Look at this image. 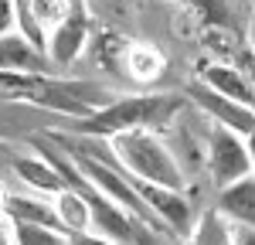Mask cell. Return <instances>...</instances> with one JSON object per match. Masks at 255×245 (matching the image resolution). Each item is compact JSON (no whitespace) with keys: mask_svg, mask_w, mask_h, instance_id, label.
Masks as SVG:
<instances>
[{"mask_svg":"<svg viewBox=\"0 0 255 245\" xmlns=\"http://www.w3.org/2000/svg\"><path fill=\"white\" fill-rule=\"evenodd\" d=\"M184 96H187V102H194L197 109L204 113V120H211L215 126L235 129V133H242V136H249V133L255 129V106H245V102H238V99H228V96L208 89L204 82H197V79L184 89Z\"/></svg>","mask_w":255,"mask_h":245,"instance_id":"obj_7","label":"cell"},{"mask_svg":"<svg viewBox=\"0 0 255 245\" xmlns=\"http://www.w3.org/2000/svg\"><path fill=\"white\" fill-rule=\"evenodd\" d=\"M245 143H249V157H252V174H255V129L245 136Z\"/></svg>","mask_w":255,"mask_h":245,"instance_id":"obj_21","label":"cell"},{"mask_svg":"<svg viewBox=\"0 0 255 245\" xmlns=\"http://www.w3.org/2000/svg\"><path fill=\"white\" fill-rule=\"evenodd\" d=\"M10 245H72V239L51 228V225H34V222H7Z\"/></svg>","mask_w":255,"mask_h":245,"instance_id":"obj_16","label":"cell"},{"mask_svg":"<svg viewBox=\"0 0 255 245\" xmlns=\"http://www.w3.org/2000/svg\"><path fill=\"white\" fill-rule=\"evenodd\" d=\"M0 245H10V232H7V225H3V215H0Z\"/></svg>","mask_w":255,"mask_h":245,"instance_id":"obj_22","label":"cell"},{"mask_svg":"<svg viewBox=\"0 0 255 245\" xmlns=\"http://www.w3.org/2000/svg\"><path fill=\"white\" fill-rule=\"evenodd\" d=\"M0 215H3L7 222H34V225L61 228L58 215H55V204H51V194H38V191L3 194V198H0Z\"/></svg>","mask_w":255,"mask_h":245,"instance_id":"obj_10","label":"cell"},{"mask_svg":"<svg viewBox=\"0 0 255 245\" xmlns=\"http://www.w3.org/2000/svg\"><path fill=\"white\" fill-rule=\"evenodd\" d=\"M14 174H17L31 191H38V194H55V191L65 187L61 177H58V170L44 160L38 150H34V157H17V160H14Z\"/></svg>","mask_w":255,"mask_h":245,"instance_id":"obj_15","label":"cell"},{"mask_svg":"<svg viewBox=\"0 0 255 245\" xmlns=\"http://www.w3.org/2000/svg\"><path fill=\"white\" fill-rule=\"evenodd\" d=\"M187 96L184 92H139V96H123V99L102 102L96 113L75 122V133L109 140L126 129H163L184 113Z\"/></svg>","mask_w":255,"mask_h":245,"instance_id":"obj_2","label":"cell"},{"mask_svg":"<svg viewBox=\"0 0 255 245\" xmlns=\"http://www.w3.org/2000/svg\"><path fill=\"white\" fill-rule=\"evenodd\" d=\"M72 245H123V242L106 239V235H96V232H79V235H72Z\"/></svg>","mask_w":255,"mask_h":245,"instance_id":"obj_18","label":"cell"},{"mask_svg":"<svg viewBox=\"0 0 255 245\" xmlns=\"http://www.w3.org/2000/svg\"><path fill=\"white\" fill-rule=\"evenodd\" d=\"M129 245H167V232H160V228H153V225H146V222H136Z\"/></svg>","mask_w":255,"mask_h":245,"instance_id":"obj_17","label":"cell"},{"mask_svg":"<svg viewBox=\"0 0 255 245\" xmlns=\"http://www.w3.org/2000/svg\"><path fill=\"white\" fill-rule=\"evenodd\" d=\"M14 31V0H0V34Z\"/></svg>","mask_w":255,"mask_h":245,"instance_id":"obj_19","label":"cell"},{"mask_svg":"<svg viewBox=\"0 0 255 245\" xmlns=\"http://www.w3.org/2000/svg\"><path fill=\"white\" fill-rule=\"evenodd\" d=\"M215 208L238 228H255V174H245L238 181L218 187Z\"/></svg>","mask_w":255,"mask_h":245,"instance_id":"obj_9","label":"cell"},{"mask_svg":"<svg viewBox=\"0 0 255 245\" xmlns=\"http://www.w3.org/2000/svg\"><path fill=\"white\" fill-rule=\"evenodd\" d=\"M106 146L129 177L184 191V170L177 163L174 150L157 136V129H126V133L109 136Z\"/></svg>","mask_w":255,"mask_h":245,"instance_id":"obj_3","label":"cell"},{"mask_svg":"<svg viewBox=\"0 0 255 245\" xmlns=\"http://www.w3.org/2000/svg\"><path fill=\"white\" fill-rule=\"evenodd\" d=\"M123 68H126V75L133 82L150 85L167 72V55L150 41H133V44L123 48Z\"/></svg>","mask_w":255,"mask_h":245,"instance_id":"obj_12","label":"cell"},{"mask_svg":"<svg viewBox=\"0 0 255 245\" xmlns=\"http://www.w3.org/2000/svg\"><path fill=\"white\" fill-rule=\"evenodd\" d=\"M249 51H252V58H255V17L249 24Z\"/></svg>","mask_w":255,"mask_h":245,"instance_id":"obj_23","label":"cell"},{"mask_svg":"<svg viewBox=\"0 0 255 245\" xmlns=\"http://www.w3.org/2000/svg\"><path fill=\"white\" fill-rule=\"evenodd\" d=\"M235 245H255V228H238L235 225Z\"/></svg>","mask_w":255,"mask_h":245,"instance_id":"obj_20","label":"cell"},{"mask_svg":"<svg viewBox=\"0 0 255 245\" xmlns=\"http://www.w3.org/2000/svg\"><path fill=\"white\" fill-rule=\"evenodd\" d=\"M187 245H235V225L218 208H208L194 218V228L187 232Z\"/></svg>","mask_w":255,"mask_h":245,"instance_id":"obj_14","label":"cell"},{"mask_svg":"<svg viewBox=\"0 0 255 245\" xmlns=\"http://www.w3.org/2000/svg\"><path fill=\"white\" fill-rule=\"evenodd\" d=\"M129 181H133L136 194L150 208V215L157 218L160 228L177 235V239H187V232L194 228V204L187 201V194L177 187H160V184H146L136 177H129Z\"/></svg>","mask_w":255,"mask_h":245,"instance_id":"obj_6","label":"cell"},{"mask_svg":"<svg viewBox=\"0 0 255 245\" xmlns=\"http://www.w3.org/2000/svg\"><path fill=\"white\" fill-rule=\"evenodd\" d=\"M208 174H211V184L215 187H225V184L252 174L249 143H245L242 133L211 122V136H208Z\"/></svg>","mask_w":255,"mask_h":245,"instance_id":"obj_5","label":"cell"},{"mask_svg":"<svg viewBox=\"0 0 255 245\" xmlns=\"http://www.w3.org/2000/svg\"><path fill=\"white\" fill-rule=\"evenodd\" d=\"M89 44H92V17H89L82 0H72L68 10L48 27L44 55L51 58V65L58 72H65V68H72L89 51Z\"/></svg>","mask_w":255,"mask_h":245,"instance_id":"obj_4","label":"cell"},{"mask_svg":"<svg viewBox=\"0 0 255 245\" xmlns=\"http://www.w3.org/2000/svg\"><path fill=\"white\" fill-rule=\"evenodd\" d=\"M51 204H55V215H58L61 232L72 239L79 232H89V201L85 194L75 191V187H61L51 194Z\"/></svg>","mask_w":255,"mask_h":245,"instance_id":"obj_13","label":"cell"},{"mask_svg":"<svg viewBox=\"0 0 255 245\" xmlns=\"http://www.w3.org/2000/svg\"><path fill=\"white\" fill-rule=\"evenodd\" d=\"M0 99L38 106L65 120H85L113 96L85 79H61V72H0Z\"/></svg>","mask_w":255,"mask_h":245,"instance_id":"obj_1","label":"cell"},{"mask_svg":"<svg viewBox=\"0 0 255 245\" xmlns=\"http://www.w3.org/2000/svg\"><path fill=\"white\" fill-rule=\"evenodd\" d=\"M197 82H204L208 89H215V92L228 96V99H238V102H245V106H255L252 85H249V79H245V72H242L238 61H211L208 68H201Z\"/></svg>","mask_w":255,"mask_h":245,"instance_id":"obj_11","label":"cell"},{"mask_svg":"<svg viewBox=\"0 0 255 245\" xmlns=\"http://www.w3.org/2000/svg\"><path fill=\"white\" fill-rule=\"evenodd\" d=\"M0 72H58L51 58L34 41H27L17 27L0 34Z\"/></svg>","mask_w":255,"mask_h":245,"instance_id":"obj_8","label":"cell"}]
</instances>
